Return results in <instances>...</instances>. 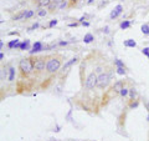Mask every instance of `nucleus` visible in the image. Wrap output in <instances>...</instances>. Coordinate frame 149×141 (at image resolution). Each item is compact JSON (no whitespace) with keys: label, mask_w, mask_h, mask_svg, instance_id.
Returning a JSON list of instances; mask_svg holds the SVG:
<instances>
[{"label":"nucleus","mask_w":149,"mask_h":141,"mask_svg":"<svg viewBox=\"0 0 149 141\" xmlns=\"http://www.w3.org/2000/svg\"><path fill=\"white\" fill-rule=\"evenodd\" d=\"M14 79H15V69L10 68L9 69V81H12Z\"/></svg>","instance_id":"dca6fc26"},{"label":"nucleus","mask_w":149,"mask_h":141,"mask_svg":"<svg viewBox=\"0 0 149 141\" xmlns=\"http://www.w3.org/2000/svg\"><path fill=\"white\" fill-rule=\"evenodd\" d=\"M142 33L144 35H149V25H147V24L142 25Z\"/></svg>","instance_id":"f3484780"},{"label":"nucleus","mask_w":149,"mask_h":141,"mask_svg":"<svg viewBox=\"0 0 149 141\" xmlns=\"http://www.w3.org/2000/svg\"><path fill=\"white\" fill-rule=\"evenodd\" d=\"M60 68H61V61H60L58 59H55V57H53V59H50L49 62L46 64V69H47V71L51 73V74L56 73Z\"/></svg>","instance_id":"f03ea898"},{"label":"nucleus","mask_w":149,"mask_h":141,"mask_svg":"<svg viewBox=\"0 0 149 141\" xmlns=\"http://www.w3.org/2000/svg\"><path fill=\"white\" fill-rule=\"evenodd\" d=\"M42 50V44H41V41H36L34 45H32V50H30L31 54H35V52H39V51Z\"/></svg>","instance_id":"0eeeda50"},{"label":"nucleus","mask_w":149,"mask_h":141,"mask_svg":"<svg viewBox=\"0 0 149 141\" xmlns=\"http://www.w3.org/2000/svg\"><path fill=\"white\" fill-rule=\"evenodd\" d=\"M19 68L20 70L23 71V74H30L32 73V70H34V61L29 59V57H26V59H23V60H20L19 62Z\"/></svg>","instance_id":"f257e3e1"},{"label":"nucleus","mask_w":149,"mask_h":141,"mask_svg":"<svg viewBox=\"0 0 149 141\" xmlns=\"http://www.w3.org/2000/svg\"><path fill=\"white\" fill-rule=\"evenodd\" d=\"M20 44H21V43L17 39H15V40H11V41L8 44V46H9L10 49H14V48H15V49H20Z\"/></svg>","instance_id":"6e6552de"},{"label":"nucleus","mask_w":149,"mask_h":141,"mask_svg":"<svg viewBox=\"0 0 149 141\" xmlns=\"http://www.w3.org/2000/svg\"><path fill=\"white\" fill-rule=\"evenodd\" d=\"M117 73L119 74V75H124L126 74V69L123 68V66H117Z\"/></svg>","instance_id":"aec40b11"},{"label":"nucleus","mask_w":149,"mask_h":141,"mask_svg":"<svg viewBox=\"0 0 149 141\" xmlns=\"http://www.w3.org/2000/svg\"><path fill=\"white\" fill-rule=\"evenodd\" d=\"M34 68H35V70H39V71L44 70V69H45V60H44V59H37V60H35Z\"/></svg>","instance_id":"423d86ee"},{"label":"nucleus","mask_w":149,"mask_h":141,"mask_svg":"<svg viewBox=\"0 0 149 141\" xmlns=\"http://www.w3.org/2000/svg\"><path fill=\"white\" fill-rule=\"evenodd\" d=\"M20 19H25V11L21 13V14H17L12 17V20H20Z\"/></svg>","instance_id":"6ab92c4d"},{"label":"nucleus","mask_w":149,"mask_h":141,"mask_svg":"<svg viewBox=\"0 0 149 141\" xmlns=\"http://www.w3.org/2000/svg\"><path fill=\"white\" fill-rule=\"evenodd\" d=\"M29 45H30V41L29 40H25L20 44V50H28L29 49Z\"/></svg>","instance_id":"4468645a"},{"label":"nucleus","mask_w":149,"mask_h":141,"mask_svg":"<svg viewBox=\"0 0 149 141\" xmlns=\"http://www.w3.org/2000/svg\"><path fill=\"white\" fill-rule=\"evenodd\" d=\"M109 81H111V75L109 74H101L99 76H98V81H97V86L99 87H106L107 85L109 84Z\"/></svg>","instance_id":"20e7f679"},{"label":"nucleus","mask_w":149,"mask_h":141,"mask_svg":"<svg viewBox=\"0 0 149 141\" xmlns=\"http://www.w3.org/2000/svg\"><path fill=\"white\" fill-rule=\"evenodd\" d=\"M60 8H66V3H61V4H60Z\"/></svg>","instance_id":"cd10ccee"},{"label":"nucleus","mask_w":149,"mask_h":141,"mask_svg":"<svg viewBox=\"0 0 149 141\" xmlns=\"http://www.w3.org/2000/svg\"><path fill=\"white\" fill-rule=\"evenodd\" d=\"M122 96H127L128 94H129V89H127V87H123L122 90H120V92H119Z\"/></svg>","instance_id":"412c9836"},{"label":"nucleus","mask_w":149,"mask_h":141,"mask_svg":"<svg viewBox=\"0 0 149 141\" xmlns=\"http://www.w3.org/2000/svg\"><path fill=\"white\" fill-rule=\"evenodd\" d=\"M66 44H67V41H61L60 43V45H66Z\"/></svg>","instance_id":"c756f323"},{"label":"nucleus","mask_w":149,"mask_h":141,"mask_svg":"<svg viewBox=\"0 0 149 141\" xmlns=\"http://www.w3.org/2000/svg\"><path fill=\"white\" fill-rule=\"evenodd\" d=\"M93 40H94L93 35L92 34H86L85 35V38H83V43H85V44H90V43H92Z\"/></svg>","instance_id":"9b49d317"},{"label":"nucleus","mask_w":149,"mask_h":141,"mask_svg":"<svg viewBox=\"0 0 149 141\" xmlns=\"http://www.w3.org/2000/svg\"><path fill=\"white\" fill-rule=\"evenodd\" d=\"M124 46H127V48H136V46H137V43L133 39H128L124 41Z\"/></svg>","instance_id":"9d476101"},{"label":"nucleus","mask_w":149,"mask_h":141,"mask_svg":"<svg viewBox=\"0 0 149 141\" xmlns=\"http://www.w3.org/2000/svg\"><path fill=\"white\" fill-rule=\"evenodd\" d=\"M123 87H124V86H123V83H122V81H118V83H116V84H114V86H113V90L120 92V90H122Z\"/></svg>","instance_id":"f8f14e48"},{"label":"nucleus","mask_w":149,"mask_h":141,"mask_svg":"<svg viewBox=\"0 0 149 141\" xmlns=\"http://www.w3.org/2000/svg\"><path fill=\"white\" fill-rule=\"evenodd\" d=\"M52 1H53V3H62L63 0H52Z\"/></svg>","instance_id":"7c9ffc66"},{"label":"nucleus","mask_w":149,"mask_h":141,"mask_svg":"<svg viewBox=\"0 0 149 141\" xmlns=\"http://www.w3.org/2000/svg\"><path fill=\"white\" fill-rule=\"evenodd\" d=\"M34 14L35 13L32 11V10H26V11H25V19H30V17H32L34 16Z\"/></svg>","instance_id":"a211bd4d"},{"label":"nucleus","mask_w":149,"mask_h":141,"mask_svg":"<svg viewBox=\"0 0 149 141\" xmlns=\"http://www.w3.org/2000/svg\"><path fill=\"white\" fill-rule=\"evenodd\" d=\"M142 52H143L144 55H147V56H148V54H149V48H144L143 50H142Z\"/></svg>","instance_id":"393cba45"},{"label":"nucleus","mask_w":149,"mask_h":141,"mask_svg":"<svg viewBox=\"0 0 149 141\" xmlns=\"http://www.w3.org/2000/svg\"><path fill=\"white\" fill-rule=\"evenodd\" d=\"M122 11H123V6L120 5V4L116 5L114 9H113L112 13H111V19H116V17H118L120 14H122Z\"/></svg>","instance_id":"39448f33"},{"label":"nucleus","mask_w":149,"mask_h":141,"mask_svg":"<svg viewBox=\"0 0 149 141\" xmlns=\"http://www.w3.org/2000/svg\"><path fill=\"white\" fill-rule=\"evenodd\" d=\"M52 0H39V6L41 8H46V6H49L51 4Z\"/></svg>","instance_id":"ddd939ff"},{"label":"nucleus","mask_w":149,"mask_h":141,"mask_svg":"<svg viewBox=\"0 0 149 141\" xmlns=\"http://www.w3.org/2000/svg\"><path fill=\"white\" fill-rule=\"evenodd\" d=\"M82 24H83V25H85V26H88V25H90V24L87 23V21H85V23H82Z\"/></svg>","instance_id":"2f4dec72"},{"label":"nucleus","mask_w":149,"mask_h":141,"mask_svg":"<svg viewBox=\"0 0 149 141\" xmlns=\"http://www.w3.org/2000/svg\"><path fill=\"white\" fill-rule=\"evenodd\" d=\"M36 28H39V24H35L34 26H32V28H31V30H34V29H36Z\"/></svg>","instance_id":"c85d7f7f"},{"label":"nucleus","mask_w":149,"mask_h":141,"mask_svg":"<svg viewBox=\"0 0 149 141\" xmlns=\"http://www.w3.org/2000/svg\"><path fill=\"white\" fill-rule=\"evenodd\" d=\"M37 14H39V16H45L47 13H46V10H40V11L37 13Z\"/></svg>","instance_id":"b1692460"},{"label":"nucleus","mask_w":149,"mask_h":141,"mask_svg":"<svg viewBox=\"0 0 149 141\" xmlns=\"http://www.w3.org/2000/svg\"><path fill=\"white\" fill-rule=\"evenodd\" d=\"M56 24H57V20L55 19V20H51V21H50V24H49V25H50V28H52V26H55Z\"/></svg>","instance_id":"5701e85b"},{"label":"nucleus","mask_w":149,"mask_h":141,"mask_svg":"<svg viewBox=\"0 0 149 141\" xmlns=\"http://www.w3.org/2000/svg\"><path fill=\"white\" fill-rule=\"evenodd\" d=\"M76 1H77V0H72V3H76Z\"/></svg>","instance_id":"473e14b6"},{"label":"nucleus","mask_w":149,"mask_h":141,"mask_svg":"<svg viewBox=\"0 0 149 141\" xmlns=\"http://www.w3.org/2000/svg\"><path fill=\"white\" fill-rule=\"evenodd\" d=\"M97 81H98V76L94 73H91L87 76L86 87L87 89H94V86H97Z\"/></svg>","instance_id":"7ed1b4c3"},{"label":"nucleus","mask_w":149,"mask_h":141,"mask_svg":"<svg viewBox=\"0 0 149 141\" xmlns=\"http://www.w3.org/2000/svg\"><path fill=\"white\" fill-rule=\"evenodd\" d=\"M78 61V59L77 57H72V59H70L69 61L66 62L65 65H63V70H66V69H69L71 65H73V64H76V62Z\"/></svg>","instance_id":"1a4fd4ad"},{"label":"nucleus","mask_w":149,"mask_h":141,"mask_svg":"<svg viewBox=\"0 0 149 141\" xmlns=\"http://www.w3.org/2000/svg\"><path fill=\"white\" fill-rule=\"evenodd\" d=\"M129 92H131V97H132V99H134V96H136V91H134V89L129 90Z\"/></svg>","instance_id":"a878e982"},{"label":"nucleus","mask_w":149,"mask_h":141,"mask_svg":"<svg viewBox=\"0 0 149 141\" xmlns=\"http://www.w3.org/2000/svg\"><path fill=\"white\" fill-rule=\"evenodd\" d=\"M148 120H149V118H148Z\"/></svg>","instance_id":"f704fd0d"},{"label":"nucleus","mask_w":149,"mask_h":141,"mask_svg":"<svg viewBox=\"0 0 149 141\" xmlns=\"http://www.w3.org/2000/svg\"><path fill=\"white\" fill-rule=\"evenodd\" d=\"M138 106V102H132L131 104V107H137Z\"/></svg>","instance_id":"bb28decb"},{"label":"nucleus","mask_w":149,"mask_h":141,"mask_svg":"<svg viewBox=\"0 0 149 141\" xmlns=\"http://www.w3.org/2000/svg\"><path fill=\"white\" fill-rule=\"evenodd\" d=\"M131 26V21H128V20H124V21H122L119 25V28L122 29V30H126V29H128Z\"/></svg>","instance_id":"2eb2a0df"},{"label":"nucleus","mask_w":149,"mask_h":141,"mask_svg":"<svg viewBox=\"0 0 149 141\" xmlns=\"http://www.w3.org/2000/svg\"><path fill=\"white\" fill-rule=\"evenodd\" d=\"M116 65H117V66H123V68H124V64L120 61L119 59H117V60H116Z\"/></svg>","instance_id":"4be33fe9"},{"label":"nucleus","mask_w":149,"mask_h":141,"mask_svg":"<svg viewBox=\"0 0 149 141\" xmlns=\"http://www.w3.org/2000/svg\"><path fill=\"white\" fill-rule=\"evenodd\" d=\"M148 57H149V54H148Z\"/></svg>","instance_id":"72a5a7b5"}]
</instances>
